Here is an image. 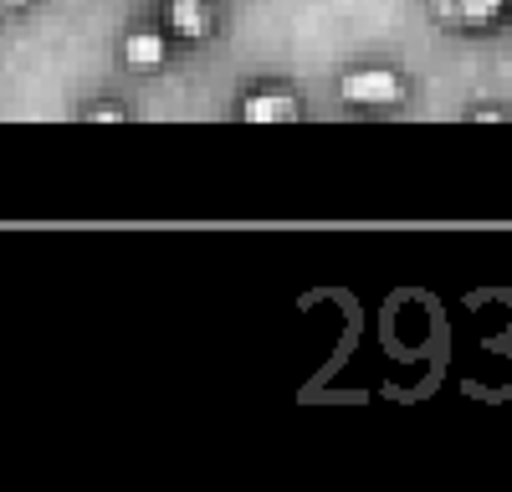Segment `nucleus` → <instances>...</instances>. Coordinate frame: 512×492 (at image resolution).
<instances>
[{"mask_svg": "<svg viewBox=\"0 0 512 492\" xmlns=\"http://www.w3.org/2000/svg\"><path fill=\"white\" fill-rule=\"evenodd\" d=\"M88 118H128V108H118V103H93Z\"/></svg>", "mask_w": 512, "mask_h": 492, "instance_id": "nucleus-6", "label": "nucleus"}, {"mask_svg": "<svg viewBox=\"0 0 512 492\" xmlns=\"http://www.w3.org/2000/svg\"><path fill=\"white\" fill-rule=\"evenodd\" d=\"M338 93L354 108H390V103L405 98V82H400L395 67H349L338 77Z\"/></svg>", "mask_w": 512, "mask_h": 492, "instance_id": "nucleus-1", "label": "nucleus"}, {"mask_svg": "<svg viewBox=\"0 0 512 492\" xmlns=\"http://www.w3.org/2000/svg\"><path fill=\"white\" fill-rule=\"evenodd\" d=\"M164 26L180 41H205L216 31V6L210 0H164Z\"/></svg>", "mask_w": 512, "mask_h": 492, "instance_id": "nucleus-3", "label": "nucleus"}, {"mask_svg": "<svg viewBox=\"0 0 512 492\" xmlns=\"http://www.w3.org/2000/svg\"><path fill=\"white\" fill-rule=\"evenodd\" d=\"M297 113V98L292 93H251L246 103H241V118L246 123H292Z\"/></svg>", "mask_w": 512, "mask_h": 492, "instance_id": "nucleus-4", "label": "nucleus"}, {"mask_svg": "<svg viewBox=\"0 0 512 492\" xmlns=\"http://www.w3.org/2000/svg\"><path fill=\"white\" fill-rule=\"evenodd\" d=\"M425 6H431V16L451 31H482L512 6V0H425Z\"/></svg>", "mask_w": 512, "mask_h": 492, "instance_id": "nucleus-2", "label": "nucleus"}, {"mask_svg": "<svg viewBox=\"0 0 512 492\" xmlns=\"http://www.w3.org/2000/svg\"><path fill=\"white\" fill-rule=\"evenodd\" d=\"M123 57H128V67H159L164 62V36L159 31H128Z\"/></svg>", "mask_w": 512, "mask_h": 492, "instance_id": "nucleus-5", "label": "nucleus"}, {"mask_svg": "<svg viewBox=\"0 0 512 492\" xmlns=\"http://www.w3.org/2000/svg\"><path fill=\"white\" fill-rule=\"evenodd\" d=\"M31 6V0H0V16H6V11H26Z\"/></svg>", "mask_w": 512, "mask_h": 492, "instance_id": "nucleus-7", "label": "nucleus"}]
</instances>
